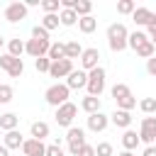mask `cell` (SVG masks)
<instances>
[{
	"label": "cell",
	"instance_id": "obj_47",
	"mask_svg": "<svg viewBox=\"0 0 156 156\" xmlns=\"http://www.w3.org/2000/svg\"><path fill=\"white\" fill-rule=\"evenodd\" d=\"M0 156H10V149H7V146H5V144H2V146H0Z\"/></svg>",
	"mask_w": 156,
	"mask_h": 156
},
{
	"label": "cell",
	"instance_id": "obj_20",
	"mask_svg": "<svg viewBox=\"0 0 156 156\" xmlns=\"http://www.w3.org/2000/svg\"><path fill=\"white\" fill-rule=\"evenodd\" d=\"M22 144H24V139H22V134H20L17 129H12V132L5 134V146H7V149H20Z\"/></svg>",
	"mask_w": 156,
	"mask_h": 156
},
{
	"label": "cell",
	"instance_id": "obj_36",
	"mask_svg": "<svg viewBox=\"0 0 156 156\" xmlns=\"http://www.w3.org/2000/svg\"><path fill=\"white\" fill-rule=\"evenodd\" d=\"M95 156H112V144L110 141H100L95 146Z\"/></svg>",
	"mask_w": 156,
	"mask_h": 156
},
{
	"label": "cell",
	"instance_id": "obj_8",
	"mask_svg": "<svg viewBox=\"0 0 156 156\" xmlns=\"http://www.w3.org/2000/svg\"><path fill=\"white\" fill-rule=\"evenodd\" d=\"M27 17V5L24 2H10L5 7V20L7 22H22Z\"/></svg>",
	"mask_w": 156,
	"mask_h": 156
},
{
	"label": "cell",
	"instance_id": "obj_35",
	"mask_svg": "<svg viewBox=\"0 0 156 156\" xmlns=\"http://www.w3.org/2000/svg\"><path fill=\"white\" fill-rule=\"evenodd\" d=\"M58 5H61L58 0H41V7H44L46 15H56L58 12Z\"/></svg>",
	"mask_w": 156,
	"mask_h": 156
},
{
	"label": "cell",
	"instance_id": "obj_7",
	"mask_svg": "<svg viewBox=\"0 0 156 156\" xmlns=\"http://www.w3.org/2000/svg\"><path fill=\"white\" fill-rule=\"evenodd\" d=\"M49 46H51V41L49 39H29L27 41V46H24V51L29 54V56H34V58H41V56H46L49 54Z\"/></svg>",
	"mask_w": 156,
	"mask_h": 156
},
{
	"label": "cell",
	"instance_id": "obj_30",
	"mask_svg": "<svg viewBox=\"0 0 156 156\" xmlns=\"http://www.w3.org/2000/svg\"><path fill=\"white\" fill-rule=\"evenodd\" d=\"M134 10H136V5L132 0H119L117 2V12L119 15H134Z\"/></svg>",
	"mask_w": 156,
	"mask_h": 156
},
{
	"label": "cell",
	"instance_id": "obj_34",
	"mask_svg": "<svg viewBox=\"0 0 156 156\" xmlns=\"http://www.w3.org/2000/svg\"><path fill=\"white\" fill-rule=\"evenodd\" d=\"M132 107H136V98H122V100H117V110H124V112H129Z\"/></svg>",
	"mask_w": 156,
	"mask_h": 156
},
{
	"label": "cell",
	"instance_id": "obj_21",
	"mask_svg": "<svg viewBox=\"0 0 156 156\" xmlns=\"http://www.w3.org/2000/svg\"><path fill=\"white\" fill-rule=\"evenodd\" d=\"M95 27H98V20H95L93 15H88V17H80V20H78V29H80L83 34L95 32Z\"/></svg>",
	"mask_w": 156,
	"mask_h": 156
},
{
	"label": "cell",
	"instance_id": "obj_44",
	"mask_svg": "<svg viewBox=\"0 0 156 156\" xmlns=\"http://www.w3.org/2000/svg\"><path fill=\"white\" fill-rule=\"evenodd\" d=\"M146 27H149V37H156V17H154V20H151Z\"/></svg>",
	"mask_w": 156,
	"mask_h": 156
},
{
	"label": "cell",
	"instance_id": "obj_9",
	"mask_svg": "<svg viewBox=\"0 0 156 156\" xmlns=\"http://www.w3.org/2000/svg\"><path fill=\"white\" fill-rule=\"evenodd\" d=\"M71 73H73V61H68V58H63V61H51V71H49L51 78H68Z\"/></svg>",
	"mask_w": 156,
	"mask_h": 156
},
{
	"label": "cell",
	"instance_id": "obj_5",
	"mask_svg": "<svg viewBox=\"0 0 156 156\" xmlns=\"http://www.w3.org/2000/svg\"><path fill=\"white\" fill-rule=\"evenodd\" d=\"M76 115H78V107L73 102H63L61 107H56V122H58V127H68L71 129Z\"/></svg>",
	"mask_w": 156,
	"mask_h": 156
},
{
	"label": "cell",
	"instance_id": "obj_26",
	"mask_svg": "<svg viewBox=\"0 0 156 156\" xmlns=\"http://www.w3.org/2000/svg\"><path fill=\"white\" fill-rule=\"evenodd\" d=\"M24 46H27V44H24L22 39H10V41H7V54L15 56V58H20V54L24 51Z\"/></svg>",
	"mask_w": 156,
	"mask_h": 156
},
{
	"label": "cell",
	"instance_id": "obj_29",
	"mask_svg": "<svg viewBox=\"0 0 156 156\" xmlns=\"http://www.w3.org/2000/svg\"><path fill=\"white\" fill-rule=\"evenodd\" d=\"M61 24V20H58V15H44L41 17V27L46 29V32H51V29H56Z\"/></svg>",
	"mask_w": 156,
	"mask_h": 156
},
{
	"label": "cell",
	"instance_id": "obj_19",
	"mask_svg": "<svg viewBox=\"0 0 156 156\" xmlns=\"http://www.w3.org/2000/svg\"><path fill=\"white\" fill-rule=\"evenodd\" d=\"M80 107L88 112V115H95V112H100V98H93V95H85L83 100H80Z\"/></svg>",
	"mask_w": 156,
	"mask_h": 156
},
{
	"label": "cell",
	"instance_id": "obj_11",
	"mask_svg": "<svg viewBox=\"0 0 156 156\" xmlns=\"http://www.w3.org/2000/svg\"><path fill=\"white\" fill-rule=\"evenodd\" d=\"M22 154H24V156H46V146H44V141H39V139H24Z\"/></svg>",
	"mask_w": 156,
	"mask_h": 156
},
{
	"label": "cell",
	"instance_id": "obj_38",
	"mask_svg": "<svg viewBox=\"0 0 156 156\" xmlns=\"http://www.w3.org/2000/svg\"><path fill=\"white\" fill-rule=\"evenodd\" d=\"M12 95H15L12 85H2V83H0V102H10Z\"/></svg>",
	"mask_w": 156,
	"mask_h": 156
},
{
	"label": "cell",
	"instance_id": "obj_18",
	"mask_svg": "<svg viewBox=\"0 0 156 156\" xmlns=\"http://www.w3.org/2000/svg\"><path fill=\"white\" fill-rule=\"evenodd\" d=\"M51 61H63L66 58V44L63 41H54L51 46H49V54H46Z\"/></svg>",
	"mask_w": 156,
	"mask_h": 156
},
{
	"label": "cell",
	"instance_id": "obj_39",
	"mask_svg": "<svg viewBox=\"0 0 156 156\" xmlns=\"http://www.w3.org/2000/svg\"><path fill=\"white\" fill-rule=\"evenodd\" d=\"M15 61H17L15 56H10V54H2V56H0V68H5V71H10Z\"/></svg>",
	"mask_w": 156,
	"mask_h": 156
},
{
	"label": "cell",
	"instance_id": "obj_3",
	"mask_svg": "<svg viewBox=\"0 0 156 156\" xmlns=\"http://www.w3.org/2000/svg\"><path fill=\"white\" fill-rule=\"evenodd\" d=\"M88 95H93V98H100L102 95V90H105V68H93L90 73H88Z\"/></svg>",
	"mask_w": 156,
	"mask_h": 156
},
{
	"label": "cell",
	"instance_id": "obj_4",
	"mask_svg": "<svg viewBox=\"0 0 156 156\" xmlns=\"http://www.w3.org/2000/svg\"><path fill=\"white\" fill-rule=\"evenodd\" d=\"M66 139H68V151H71V156H78L80 149L85 146V132H83L80 127H71L68 134H66Z\"/></svg>",
	"mask_w": 156,
	"mask_h": 156
},
{
	"label": "cell",
	"instance_id": "obj_32",
	"mask_svg": "<svg viewBox=\"0 0 156 156\" xmlns=\"http://www.w3.org/2000/svg\"><path fill=\"white\" fill-rule=\"evenodd\" d=\"M34 66L39 73H49L51 71V58L49 56H41V58H34Z\"/></svg>",
	"mask_w": 156,
	"mask_h": 156
},
{
	"label": "cell",
	"instance_id": "obj_16",
	"mask_svg": "<svg viewBox=\"0 0 156 156\" xmlns=\"http://www.w3.org/2000/svg\"><path fill=\"white\" fill-rule=\"evenodd\" d=\"M17 124H20V117H17L15 112H5V115H0V129L12 132V129H17Z\"/></svg>",
	"mask_w": 156,
	"mask_h": 156
},
{
	"label": "cell",
	"instance_id": "obj_22",
	"mask_svg": "<svg viewBox=\"0 0 156 156\" xmlns=\"http://www.w3.org/2000/svg\"><path fill=\"white\" fill-rule=\"evenodd\" d=\"M29 132H32V139H39L41 141L44 136H49V124L46 122H32V129Z\"/></svg>",
	"mask_w": 156,
	"mask_h": 156
},
{
	"label": "cell",
	"instance_id": "obj_31",
	"mask_svg": "<svg viewBox=\"0 0 156 156\" xmlns=\"http://www.w3.org/2000/svg\"><path fill=\"white\" fill-rule=\"evenodd\" d=\"M90 10H93V2H88V0H78V5H76V15H78V17H88Z\"/></svg>",
	"mask_w": 156,
	"mask_h": 156
},
{
	"label": "cell",
	"instance_id": "obj_27",
	"mask_svg": "<svg viewBox=\"0 0 156 156\" xmlns=\"http://www.w3.org/2000/svg\"><path fill=\"white\" fill-rule=\"evenodd\" d=\"M136 56H141V58H146V61H149L151 56H156V46H154V41L149 39L146 44H141V46L136 49Z\"/></svg>",
	"mask_w": 156,
	"mask_h": 156
},
{
	"label": "cell",
	"instance_id": "obj_49",
	"mask_svg": "<svg viewBox=\"0 0 156 156\" xmlns=\"http://www.w3.org/2000/svg\"><path fill=\"white\" fill-rule=\"evenodd\" d=\"M151 41H154V46H156V37H151Z\"/></svg>",
	"mask_w": 156,
	"mask_h": 156
},
{
	"label": "cell",
	"instance_id": "obj_45",
	"mask_svg": "<svg viewBox=\"0 0 156 156\" xmlns=\"http://www.w3.org/2000/svg\"><path fill=\"white\" fill-rule=\"evenodd\" d=\"M141 156H156V146H146Z\"/></svg>",
	"mask_w": 156,
	"mask_h": 156
},
{
	"label": "cell",
	"instance_id": "obj_23",
	"mask_svg": "<svg viewBox=\"0 0 156 156\" xmlns=\"http://www.w3.org/2000/svg\"><path fill=\"white\" fill-rule=\"evenodd\" d=\"M58 20H61V24H63V27H73L80 17L76 15V10H61V12H58Z\"/></svg>",
	"mask_w": 156,
	"mask_h": 156
},
{
	"label": "cell",
	"instance_id": "obj_17",
	"mask_svg": "<svg viewBox=\"0 0 156 156\" xmlns=\"http://www.w3.org/2000/svg\"><path fill=\"white\" fill-rule=\"evenodd\" d=\"M154 17H156V15H154L149 7H136V10H134V15H132V20H134L136 24H149Z\"/></svg>",
	"mask_w": 156,
	"mask_h": 156
},
{
	"label": "cell",
	"instance_id": "obj_1",
	"mask_svg": "<svg viewBox=\"0 0 156 156\" xmlns=\"http://www.w3.org/2000/svg\"><path fill=\"white\" fill-rule=\"evenodd\" d=\"M127 39H129V32H127V27L122 22H115V24L107 27V44H110L112 51L127 49Z\"/></svg>",
	"mask_w": 156,
	"mask_h": 156
},
{
	"label": "cell",
	"instance_id": "obj_42",
	"mask_svg": "<svg viewBox=\"0 0 156 156\" xmlns=\"http://www.w3.org/2000/svg\"><path fill=\"white\" fill-rule=\"evenodd\" d=\"M78 156H95V146H90V144H85L83 149H80V154Z\"/></svg>",
	"mask_w": 156,
	"mask_h": 156
},
{
	"label": "cell",
	"instance_id": "obj_12",
	"mask_svg": "<svg viewBox=\"0 0 156 156\" xmlns=\"http://www.w3.org/2000/svg\"><path fill=\"white\" fill-rule=\"evenodd\" d=\"M110 124V117L102 115V112H95V115H88V129L90 132H105Z\"/></svg>",
	"mask_w": 156,
	"mask_h": 156
},
{
	"label": "cell",
	"instance_id": "obj_48",
	"mask_svg": "<svg viewBox=\"0 0 156 156\" xmlns=\"http://www.w3.org/2000/svg\"><path fill=\"white\" fill-rule=\"evenodd\" d=\"M119 156H134V154H132V151H122Z\"/></svg>",
	"mask_w": 156,
	"mask_h": 156
},
{
	"label": "cell",
	"instance_id": "obj_33",
	"mask_svg": "<svg viewBox=\"0 0 156 156\" xmlns=\"http://www.w3.org/2000/svg\"><path fill=\"white\" fill-rule=\"evenodd\" d=\"M139 107H141V112L154 115V112H156V98H144V100L139 102Z\"/></svg>",
	"mask_w": 156,
	"mask_h": 156
},
{
	"label": "cell",
	"instance_id": "obj_50",
	"mask_svg": "<svg viewBox=\"0 0 156 156\" xmlns=\"http://www.w3.org/2000/svg\"><path fill=\"white\" fill-rule=\"evenodd\" d=\"M2 41H5V39H2V37H0V46H2Z\"/></svg>",
	"mask_w": 156,
	"mask_h": 156
},
{
	"label": "cell",
	"instance_id": "obj_28",
	"mask_svg": "<svg viewBox=\"0 0 156 156\" xmlns=\"http://www.w3.org/2000/svg\"><path fill=\"white\" fill-rule=\"evenodd\" d=\"M110 93H112V98H115V100H122V98H129V95H132L129 85H124V83H115Z\"/></svg>",
	"mask_w": 156,
	"mask_h": 156
},
{
	"label": "cell",
	"instance_id": "obj_37",
	"mask_svg": "<svg viewBox=\"0 0 156 156\" xmlns=\"http://www.w3.org/2000/svg\"><path fill=\"white\" fill-rule=\"evenodd\" d=\"M7 73H10V78H20V76L24 73V63H22V58H17V61L12 63V68H10Z\"/></svg>",
	"mask_w": 156,
	"mask_h": 156
},
{
	"label": "cell",
	"instance_id": "obj_15",
	"mask_svg": "<svg viewBox=\"0 0 156 156\" xmlns=\"http://www.w3.org/2000/svg\"><path fill=\"white\" fill-rule=\"evenodd\" d=\"M139 134L134 132V129H127L124 134H122V146H124V151H134L136 146H139Z\"/></svg>",
	"mask_w": 156,
	"mask_h": 156
},
{
	"label": "cell",
	"instance_id": "obj_13",
	"mask_svg": "<svg viewBox=\"0 0 156 156\" xmlns=\"http://www.w3.org/2000/svg\"><path fill=\"white\" fill-rule=\"evenodd\" d=\"M66 85L71 88V90H78V88H85L88 85V73L80 68V71H73L68 78H66Z\"/></svg>",
	"mask_w": 156,
	"mask_h": 156
},
{
	"label": "cell",
	"instance_id": "obj_14",
	"mask_svg": "<svg viewBox=\"0 0 156 156\" xmlns=\"http://www.w3.org/2000/svg\"><path fill=\"white\" fill-rule=\"evenodd\" d=\"M110 122H112L115 127L129 129V124H132V115H129V112H124V110H115V112L110 115Z\"/></svg>",
	"mask_w": 156,
	"mask_h": 156
},
{
	"label": "cell",
	"instance_id": "obj_25",
	"mask_svg": "<svg viewBox=\"0 0 156 156\" xmlns=\"http://www.w3.org/2000/svg\"><path fill=\"white\" fill-rule=\"evenodd\" d=\"M83 56V46L78 41H66V58L73 61V58H80Z\"/></svg>",
	"mask_w": 156,
	"mask_h": 156
},
{
	"label": "cell",
	"instance_id": "obj_24",
	"mask_svg": "<svg viewBox=\"0 0 156 156\" xmlns=\"http://www.w3.org/2000/svg\"><path fill=\"white\" fill-rule=\"evenodd\" d=\"M146 41H149V37H146L144 32H132L129 39H127V46H132V49L136 51V49H139L141 44H146Z\"/></svg>",
	"mask_w": 156,
	"mask_h": 156
},
{
	"label": "cell",
	"instance_id": "obj_46",
	"mask_svg": "<svg viewBox=\"0 0 156 156\" xmlns=\"http://www.w3.org/2000/svg\"><path fill=\"white\" fill-rule=\"evenodd\" d=\"M24 5H27V7H37V5H41V0H27Z\"/></svg>",
	"mask_w": 156,
	"mask_h": 156
},
{
	"label": "cell",
	"instance_id": "obj_40",
	"mask_svg": "<svg viewBox=\"0 0 156 156\" xmlns=\"http://www.w3.org/2000/svg\"><path fill=\"white\" fill-rule=\"evenodd\" d=\"M32 37H34V39H49V32H46L41 24H37V27H32Z\"/></svg>",
	"mask_w": 156,
	"mask_h": 156
},
{
	"label": "cell",
	"instance_id": "obj_43",
	"mask_svg": "<svg viewBox=\"0 0 156 156\" xmlns=\"http://www.w3.org/2000/svg\"><path fill=\"white\" fill-rule=\"evenodd\" d=\"M146 71H149L151 76H156V56H151V58L146 61Z\"/></svg>",
	"mask_w": 156,
	"mask_h": 156
},
{
	"label": "cell",
	"instance_id": "obj_41",
	"mask_svg": "<svg viewBox=\"0 0 156 156\" xmlns=\"http://www.w3.org/2000/svg\"><path fill=\"white\" fill-rule=\"evenodd\" d=\"M46 156H63V149L58 144H51V146H46Z\"/></svg>",
	"mask_w": 156,
	"mask_h": 156
},
{
	"label": "cell",
	"instance_id": "obj_2",
	"mask_svg": "<svg viewBox=\"0 0 156 156\" xmlns=\"http://www.w3.org/2000/svg\"><path fill=\"white\" fill-rule=\"evenodd\" d=\"M68 95H71V88H68L66 83H56V85L46 88V93H44L46 102L54 105V107H61L63 102H68Z\"/></svg>",
	"mask_w": 156,
	"mask_h": 156
},
{
	"label": "cell",
	"instance_id": "obj_6",
	"mask_svg": "<svg viewBox=\"0 0 156 156\" xmlns=\"http://www.w3.org/2000/svg\"><path fill=\"white\" fill-rule=\"evenodd\" d=\"M139 139H141L144 144L154 146V141H156V117H144V119H141Z\"/></svg>",
	"mask_w": 156,
	"mask_h": 156
},
{
	"label": "cell",
	"instance_id": "obj_10",
	"mask_svg": "<svg viewBox=\"0 0 156 156\" xmlns=\"http://www.w3.org/2000/svg\"><path fill=\"white\" fill-rule=\"evenodd\" d=\"M98 58H100V51H98L95 46H90V49H83V56H80V68L90 73L93 68H98Z\"/></svg>",
	"mask_w": 156,
	"mask_h": 156
}]
</instances>
